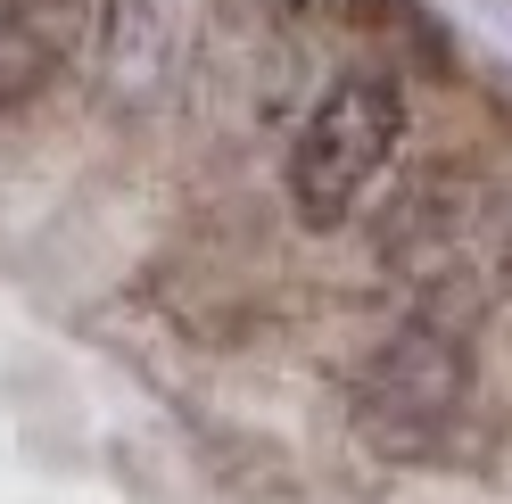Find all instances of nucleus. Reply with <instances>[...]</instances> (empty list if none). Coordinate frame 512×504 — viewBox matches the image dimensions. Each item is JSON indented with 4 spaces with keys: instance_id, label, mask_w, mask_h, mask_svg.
Masks as SVG:
<instances>
[{
    "instance_id": "f257e3e1",
    "label": "nucleus",
    "mask_w": 512,
    "mask_h": 504,
    "mask_svg": "<svg viewBox=\"0 0 512 504\" xmlns=\"http://www.w3.org/2000/svg\"><path fill=\"white\" fill-rule=\"evenodd\" d=\"M405 141V91L397 75H339L323 100L306 108L298 141H290V215L306 232H339L356 224L372 182L389 174V157Z\"/></svg>"
},
{
    "instance_id": "f03ea898",
    "label": "nucleus",
    "mask_w": 512,
    "mask_h": 504,
    "mask_svg": "<svg viewBox=\"0 0 512 504\" xmlns=\"http://www.w3.org/2000/svg\"><path fill=\"white\" fill-rule=\"evenodd\" d=\"M463 389H471V339L446 323V314H413L405 331H389L380 348L356 364V438L389 463L430 455L463 414Z\"/></svg>"
},
{
    "instance_id": "7ed1b4c3",
    "label": "nucleus",
    "mask_w": 512,
    "mask_h": 504,
    "mask_svg": "<svg viewBox=\"0 0 512 504\" xmlns=\"http://www.w3.org/2000/svg\"><path fill=\"white\" fill-rule=\"evenodd\" d=\"M83 50V0H0V116L34 108Z\"/></svg>"
},
{
    "instance_id": "20e7f679",
    "label": "nucleus",
    "mask_w": 512,
    "mask_h": 504,
    "mask_svg": "<svg viewBox=\"0 0 512 504\" xmlns=\"http://www.w3.org/2000/svg\"><path fill=\"white\" fill-rule=\"evenodd\" d=\"M182 9L190 0H100V67L116 100H149L182 50Z\"/></svg>"
},
{
    "instance_id": "39448f33",
    "label": "nucleus",
    "mask_w": 512,
    "mask_h": 504,
    "mask_svg": "<svg viewBox=\"0 0 512 504\" xmlns=\"http://www.w3.org/2000/svg\"><path fill=\"white\" fill-rule=\"evenodd\" d=\"M281 9H290V17H339L347 0H281Z\"/></svg>"
},
{
    "instance_id": "423d86ee",
    "label": "nucleus",
    "mask_w": 512,
    "mask_h": 504,
    "mask_svg": "<svg viewBox=\"0 0 512 504\" xmlns=\"http://www.w3.org/2000/svg\"><path fill=\"white\" fill-rule=\"evenodd\" d=\"M504 290H512V240H504Z\"/></svg>"
}]
</instances>
